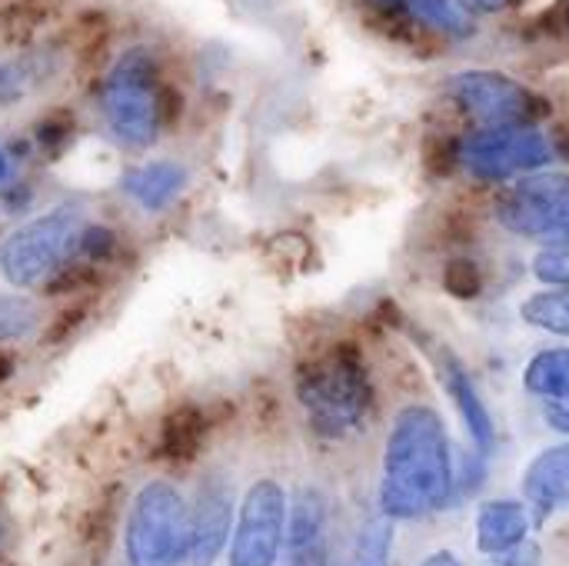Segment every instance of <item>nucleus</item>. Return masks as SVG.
Listing matches in <instances>:
<instances>
[{"instance_id": "1", "label": "nucleus", "mask_w": 569, "mask_h": 566, "mask_svg": "<svg viewBox=\"0 0 569 566\" xmlns=\"http://www.w3.org/2000/svg\"><path fill=\"white\" fill-rule=\"evenodd\" d=\"M453 450L443 417L427 404H407L387 434L377 510L393 524H413L453 500Z\"/></svg>"}, {"instance_id": "2", "label": "nucleus", "mask_w": 569, "mask_h": 566, "mask_svg": "<svg viewBox=\"0 0 569 566\" xmlns=\"http://www.w3.org/2000/svg\"><path fill=\"white\" fill-rule=\"evenodd\" d=\"M297 400L317 437L347 440L360 434L373 414V380L357 350L337 347L330 357L297 374Z\"/></svg>"}, {"instance_id": "3", "label": "nucleus", "mask_w": 569, "mask_h": 566, "mask_svg": "<svg viewBox=\"0 0 569 566\" xmlns=\"http://www.w3.org/2000/svg\"><path fill=\"white\" fill-rule=\"evenodd\" d=\"M87 214L77 203H57L0 240V277L17 290H40L53 274L80 257Z\"/></svg>"}, {"instance_id": "4", "label": "nucleus", "mask_w": 569, "mask_h": 566, "mask_svg": "<svg viewBox=\"0 0 569 566\" xmlns=\"http://www.w3.org/2000/svg\"><path fill=\"white\" fill-rule=\"evenodd\" d=\"M160 83V63L147 47L123 50L107 70L100 87V107L110 133L127 150H147L157 143V133L163 130L157 110Z\"/></svg>"}, {"instance_id": "5", "label": "nucleus", "mask_w": 569, "mask_h": 566, "mask_svg": "<svg viewBox=\"0 0 569 566\" xmlns=\"http://www.w3.org/2000/svg\"><path fill=\"white\" fill-rule=\"evenodd\" d=\"M190 504L170 480H147L127 510L123 560L127 566H180L187 560Z\"/></svg>"}, {"instance_id": "6", "label": "nucleus", "mask_w": 569, "mask_h": 566, "mask_svg": "<svg viewBox=\"0 0 569 566\" xmlns=\"http://www.w3.org/2000/svg\"><path fill=\"white\" fill-rule=\"evenodd\" d=\"M497 224L520 240L567 244L569 240V173L533 170L517 177L497 197Z\"/></svg>"}, {"instance_id": "7", "label": "nucleus", "mask_w": 569, "mask_h": 566, "mask_svg": "<svg viewBox=\"0 0 569 566\" xmlns=\"http://www.w3.org/2000/svg\"><path fill=\"white\" fill-rule=\"evenodd\" d=\"M457 160L477 180H513L547 170L557 160V147L533 123H500L467 133L457 143Z\"/></svg>"}, {"instance_id": "8", "label": "nucleus", "mask_w": 569, "mask_h": 566, "mask_svg": "<svg viewBox=\"0 0 569 566\" xmlns=\"http://www.w3.org/2000/svg\"><path fill=\"white\" fill-rule=\"evenodd\" d=\"M290 500L277 480H257L237 507L227 566H277L283 557Z\"/></svg>"}, {"instance_id": "9", "label": "nucleus", "mask_w": 569, "mask_h": 566, "mask_svg": "<svg viewBox=\"0 0 569 566\" xmlns=\"http://www.w3.org/2000/svg\"><path fill=\"white\" fill-rule=\"evenodd\" d=\"M447 93L483 127L533 123L543 113L533 90H527L520 80H513L503 70H483V67L457 70L447 77Z\"/></svg>"}, {"instance_id": "10", "label": "nucleus", "mask_w": 569, "mask_h": 566, "mask_svg": "<svg viewBox=\"0 0 569 566\" xmlns=\"http://www.w3.org/2000/svg\"><path fill=\"white\" fill-rule=\"evenodd\" d=\"M237 524V507H233V490L223 477H207L197 487V497L187 510V530H190V547H187V564L190 566H217L220 557L230 547Z\"/></svg>"}, {"instance_id": "11", "label": "nucleus", "mask_w": 569, "mask_h": 566, "mask_svg": "<svg viewBox=\"0 0 569 566\" xmlns=\"http://www.w3.org/2000/svg\"><path fill=\"white\" fill-rule=\"evenodd\" d=\"M283 566H330L327 500L317 487L297 490L287 514Z\"/></svg>"}, {"instance_id": "12", "label": "nucleus", "mask_w": 569, "mask_h": 566, "mask_svg": "<svg viewBox=\"0 0 569 566\" xmlns=\"http://www.w3.org/2000/svg\"><path fill=\"white\" fill-rule=\"evenodd\" d=\"M523 504L533 524H547L569 507V440L540 450L523 474Z\"/></svg>"}, {"instance_id": "13", "label": "nucleus", "mask_w": 569, "mask_h": 566, "mask_svg": "<svg viewBox=\"0 0 569 566\" xmlns=\"http://www.w3.org/2000/svg\"><path fill=\"white\" fill-rule=\"evenodd\" d=\"M477 550L483 557H503L510 550H517L523 540H530L533 530V517L527 510V504L520 500H487L477 510Z\"/></svg>"}, {"instance_id": "14", "label": "nucleus", "mask_w": 569, "mask_h": 566, "mask_svg": "<svg viewBox=\"0 0 569 566\" xmlns=\"http://www.w3.org/2000/svg\"><path fill=\"white\" fill-rule=\"evenodd\" d=\"M440 374H443V387L450 394V400L457 404L463 424H467V434L473 440V447L487 457L497 444V427H493V414L483 400V394L477 390L473 377L467 374V367L453 357V354H443V364H440Z\"/></svg>"}, {"instance_id": "15", "label": "nucleus", "mask_w": 569, "mask_h": 566, "mask_svg": "<svg viewBox=\"0 0 569 566\" xmlns=\"http://www.w3.org/2000/svg\"><path fill=\"white\" fill-rule=\"evenodd\" d=\"M120 187L130 200L147 214H163L187 190V167L177 160H147L140 167L123 170Z\"/></svg>"}, {"instance_id": "16", "label": "nucleus", "mask_w": 569, "mask_h": 566, "mask_svg": "<svg viewBox=\"0 0 569 566\" xmlns=\"http://www.w3.org/2000/svg\"><path fill=\"white\" fill-rule=\"evenodd\" d=\"M523 387L530 397L563 404L569 400V347L537 350L523 367Z\"/></svg>"}, {"instance_id": "17", "label": "nucleus", "mask_w": 569, "mask_h": 566, "mask_svg": "<svg viewBox=\"0 0 569 566\" xmlns=\"http://www.w3.org/2000/svg\"><path fill=\"white\" fill-rule=\"evenodd\" d=\"M520 320L533 330L569 340V287L537 290L520 304Z\"/></svg>"}, {"instance_id": "18", "label": "nucleus", "mask_w": 569, "mask_h": 566, "mask_svg": "<svg viewBox=\"0 0 569 566\" xmlns=\"http://www.w3.org/2000/svg\"><path fill=\"white\" fill-rule=\"evenodd\" d=\"M390 557H393V520L380 514L363 520L343 566H390Z\"/></svg>"}, {"instance_id": "19", "label": "nucleus", "mask_w": 569, "mask_h": 566, "mask_svg": "<svg viewBox=\"0 0 569 566\" xmlns=\"http://www.w3.org/2000/svg\"><path fill=\"white\" fill-rule=\"evenodd\" d=\"M47 60L37 53L0 60V107H13L27 97V90L40 80H47Z\"/></svg>"}, {"instance_id": "20", "label": "nucleus", "mask_w": 569, "mask_h": 566, "mask_svg": "<svg viewBox=\"0 0 569 566\" xmlns=\"http://www.w3.org/2000/svg\"><path fill=\"white\" fill-rule=\"evenodd\" d=\"M40 327V304L23 290L0 294V344H17Z\"/></svg>"}, {"instance_id": "21", "label": "nucleus", "mask_w": 569, "mask_h": 566, "mask_svg": "<svg viewBox=\"0 0 569 566\" xmlns=\"http://www.w3.org/2000/svg\"><path fill=\"white\" fill-rule=\"evenodd\" d=\"M403 3L420 23H427L440 33H450V37H470L473 33V23L457 0H403Z\"/></svg>"}, {"instance_id": "22", "label": "nucleus", "mask_w": 569, "mask_h": 566, "mask_svg": "<svg viewBox=\"0 0 569 566\" xmlns=\"http://www.w3.org/2000/svg\"><path fill=\"white\" fill-rule=\"evenodd\" d=\"M73 133H77V120L67 107H53L33 123V143L47 153H60L73 140Z\"/></svg>"}, {"instance_id": "23", "label": "nucleus", "mask_w": 569, "mask_h": 566, "mask_svg": "<svg viewBox=\"0 0 569 566\" xmlns=\"http://www.w3.org/2000/svg\"><path fill=\"white\" fill-rule=\"evenodd\" d=\"M97 284H100V267L97 264H87V260H80V264L73 260L60 274H53L40 287V294H47V297H77V294L97 287Z\"/></svg>"}, {"instance_id": "24", "label": "nucleus", "mask_w": 569, "mask_h": 566, "mask_svg": "<svg viewBox=\"0 0 569 566\" xmlns=\"http://www.w3.org/2000/svg\"><path fill=\"white\" fill-rule=\"evenodd\" d=\"M483 284H487L483 270L473 260H467V257L450 260L447 270H443V290L450 297H457V300H477L483 294Z\"/></svg>"}, {"instance_id": "25", "label": "nucleus", "mask_w": 569, "mask_h": 566, "mask_svg": "<svg viewBox=\"0 0 569 566\" xmlns=\"http://www.w3.org/2000/svg\"><path fill=\"white\" fill-rule=\"evenodd\" d=\"M117 250H120V237H117L113 227H107V224H87L83 227V234H80V260L103 267V264H110L117 257Z\"/></svg>"}, {"instance_id": "26", "label": "nucleus", "mask_w": 569, "mask_h": 566, "mask_svg": "<svg viewBox=\"0 0 569 566\" xmlns=\"http://www.w3.org/2000/svg\"><path fill=\"white\" fill-rule=\"evenodd\" d=\"M533 277L550 287H569V244H550L533 257Z\"/></svg>"}, {"instance_id": "27", "label": "nucleus", "mask_w": 569, "mask_h": 566, "mask_svg": "<svg viewBox=\"0 0 569 566\" xmlns=\"http://www.w3.org/2000/svg\"><path fill=\"white\" fill-rule=\"evenodd\" d=\"M200 437V414L197 410H177L170 420H167V430H163V447L170 454H187L193 447V440Z\"/></svg>"}, {"instance_id": "28", "label": "nucleus", "mask_w": 569, "mask_h": 566, "mask_svg": "<svg viewBox=\"0 0 569 566\" xmlns=\"http://www.w3.org/2000/svg\"><path fill=\"white\" fill-rule=\"evenodd\" d=\"M87 320V304H73V307H67L50 327H47V334H43V344H63V340H70L77 330H80V324Z\"/></svg>"}, {"instance_id": "29", "label": "nucleus", "mask_w": 569, "mask_h": 566, "mask_svg": "<svg viewBox=\"0 0 569 566\" xmlns=\"http://www.w3.org/2000/svg\"><path fill=\"white\" fill-rule=\"evenodd\" d=\"M157 110H160V123L163 127H170V123H177V117H180V110H183V93L173 87V83H160V90H157Z\"/></svg>"}, {"instance_id": "30", "label": "nucleus", "mask_w": 569, "mask_h": 566, "mask_svg": "<svg viewBox=\"0 0 569 566\" xmlns=\"http://www.w3.org/2000/svg\"><path fill=\"white\" fill-rule=\"evenodd\" d=\"M500 566H540V550H537L533 540H523L517 550L500 557Z\"/></svg>"}, {"instance_id": "31", "label": "nucleus", "mask_w": 569, "mask_h": 566, "mask_svg": "<svg viewBox=\"0 0 569 566\" xmlns=\"http://www.w3.org/2000/svg\"><path fill=\"white\" fill-rule=\"evenodd\" d=\"M547 424H550V430L569 437V400H563V404H550V407H547Z\"/></svg>"}, {"instance_id": "32", "label": "nucleus", "mask_w": 569, "mask_h": 566, "mask_svg": "<svg viewBox=\"0 0 569 566\" xmlns=\"http://www.w3.org/2000/svg\"><path fill=\"white\" fill-rule=\"evenodd\" d=\"M467 13H500L507 10L513 0H457Z\"/></svg>"}, {"instance_id": "33", "label": "nucleus", "mask_w": 569, "mask_h": 566, "mask_svg": "<svg viewBox=\"0 0 569 566\" xmlns=\"http://www.w3.org/2000/svg\"><path fill=\"white\" fill-rule=\"evenodd\" d=\"M13 167H17V160L10 157L7 143H0V187L13 180Z\"/></svg>"}, {"instance_id": "34", "label": "nucleus", "mask_w": 569, "mask_h": 566, "mask_svg": "<svg viewBox=\"0 0 569 566\" xmlns=\"http://www.w3.org/2000/svg\"><path fill=\"white\" fill-rule=\"evenodd\" d=\"M417 566H463V564L457 560V554H450V550H437V554L423 557Z\"/></svg>"}, {"instance_id": "35", "label": "nucleus", "mask_w": 569, "mask_h": 566, "mask_svg": "<svg viewBox=\"0 0 569 566\" xmlns=\"http://www.w3.org/2000/svg\"><path fill=\"white\" fill-rule=\"evenodd\" d=\"M13 367H17V360H13V354L0 344V384L7 380V377H13Z\"/></svg>"}, {"instance_id": "36", "label": "nucleus", "mask_w": 569, "mask_h": 566, "mask_svg": "<svg viewBox=\"0 0 569 566\" xmlns=\"http://www.w3.org/2000/svg\"><path fill=\"white\" fill-rule=\"evenodd\" d=\"M3 547H7V524L0 520V554H3Z\"/></svg>"}, {"instance_id": "37", "label": "nucleus", "mask_w": 569, "mask_h": 566, "mask_svg": "<svg viewBox=\"0 0 569 566\" xmlns=\"http://www.w3.org/2000/svg\"><path fill=\"white\" fill-rule=\"evenodd\" d=\"M563 30H567L569 37V0H563Z\"/></svg>"}, {"instance_id": "38", "label": "nucleus", "mask_w": 569, "mask_h": 566, "mask_svg": "<svg viewBox=\"0 0 569 566\" xmlns=\"http://www.w3.org/2000/svg\"><path fill=\"white\" fill-rule=\"evenodd\" d=\"M493 566H500V564H493Z\"/></svg>"}, {"instance_id": "39", "label": "nucleus", "mask_w": 569, "mask_h": 566, "mask_svg": "<svg viewBox=\"0 0 569 566\" xmlns=\"http://www.w3.org/2000/svg\"><path fill=\"white\" fill-rule=\"evenodd\" d=\"M567 244H569V240H567Z\"/></svg>"}]
</instances>
